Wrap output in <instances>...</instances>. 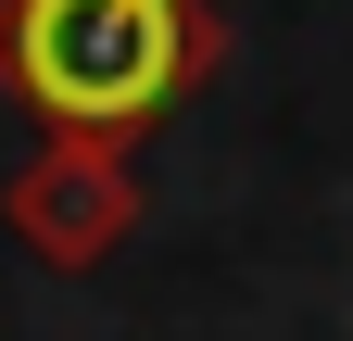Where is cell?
<instances>
[{
  "label": "cell",
  "instance_id": "1",
  "mask_svg": "<svg viewBox=\"0 0 353 341\" xmlns=\"http://www.w3.org/2000/svg\"><path fill=\"white\" fill-rule=\"evenodd\" d=\"M190 64H202L190 0H0V76L76 126H126L176 101Z\"/></svg>",
  "mask_w": 353,
  "mask_h": 341
}]
</instances>
